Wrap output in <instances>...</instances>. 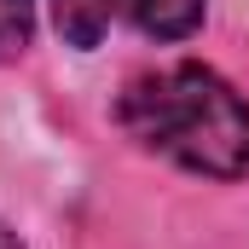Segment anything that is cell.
I'll return each mask as SVG.
<instances>
[{"label":"cell","instance_id":"obj_1","mask_svg":"<svg viewBox=\"0 0 249 249\" xmlns=\"http://www.w3.org/2000/svg\"><path fill=\"white\" fill-rule=\"evenodd\" d=\"M116 116L145 151L174 157L191 174L209 180L249 174V105L209 64H168L127 81Z\"/></svg>","mask_w":249,"mask_h":249},{"label":"cell","instance_id":"obj_2","mask_svg":"<svg viewBox=\"0 0 249 249\" xmlns=\"http://www.w3.org/2000/svg\"><path fill=\"white\" fill-rule=\"evenodd\" d=\"M53 18L70 47H99L116 18L157 41H180L203 23V0H53Z\"/></svg>","mask_w":249,"mask_h":249},{"label":"cell","instance_id":"obj_3","mask_svg":"<svg viewBox=\"0 0 249 249\" xmlns=\"http://www.w3.org/2000/svg\"><path fill=\"white\" fill-rule=\"evenodd\" d=\"M35 29V0H0V58H18Z\"/></svg>","mask_w":249,"mask_h":249},{"label":"cell","instance_id":"obj_4","mask_svg":"<svg viewBox=\"0 0 249 249\" xmlns=\"http://www.w3.org/2000/svg\"><path fill=\"white\" fill-rule=\"evenodd\" d=\"M0 249H23V244H18V238H12V232H6V226H0Z\"/></svg>","mask_w":249,"mask_h":249}]
</instances>
